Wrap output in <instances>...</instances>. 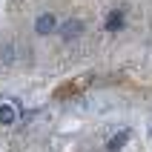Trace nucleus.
<instances>
[{
	"instance_id": "f257e3e1",
	"label": "nucleus",
	"mask_w": 152,
	"mask_h": 152,
	"mask_svg": "<svg viewBox=\"0 0 152 152\" xmlns=\"http://www.w3.org/2000/svg\"><path fill=\"white\" fill-rule=\"evenodd\" d=\"M80 34H83V20L69 17V20L60 23V37H63V40H75V37H80Z\"/></svg>"
},
{
	"instance_id": "20e7f679",
	"label": "nucleus",
	"mask_w": 152,
	"mask_h": 152,
	"mask_svg": "<svg viewBox=\"0 0 152 152\" xmlns=\"http://www.w3.org/2000/svg\"><path fill=\"white\" fill-rule=\"evenodd\" d=\"M126 141H129V129H121L118 135H112L109 141H106V152H118Z\"/></svg>"
},
{
	"instance_id": "f03ea898",
	"label": "nucleus",
	"mask_w": 152,
	"mask_h": 152,
	"mask_svg": "<svg viewBox=\"0 0 152 152\" xmlns=\"http://www.w3.org/2000/svg\"><path fill=\"white\" fill-rule=\"evenodd\" d=\"M58 29V20H55V15H40L37 20H34V32L37 34H49Z\"/></svg>"
},
{
	"instance_id": "39448f33",
	"label": "nucleus",
	"mask_w": 152,
	"mask_h": 152,
	"mask_svg": "<svg viewBox=\"0 0 152 152\" xmlns=\"http://www.w3.org/2000/svg\"><path fill=\"white\" fill-rule=\"evenodd\" d=\"M121 26H124V15L121 12H112L109 20H106V32H118Z\"/></svg>"
},
{
	"instance_id": "7ed1b4c3",
	"label": "nucleus",
	"mask_w": 152,
	"mask_h": 152,
	"mask_svg": "<svg viewBox=\"0 0 152 152\" xmlns=\"http://www.w3.org/2000/svg\"><path fill=\"white\" fill-rule=\"evenodd\" d=\"M15 118H17V103H0V124L3 126H9V124H15Z\"/></svg>"
}]
</instances>
